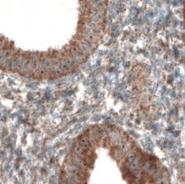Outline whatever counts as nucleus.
I'll return each instance as SVG.
<instances>
[{
    "label": "nucleus",
    "instance_id": "obj_1",
    "mask_svg": "<svg viewBox=\"0 0 185 184\" xmlns=\"http://www.w3.org/2000/svg\"><path fill=\"white\" fill-rule=\"evenodd\" d=\"M60 67L61 71L63 72V74H65V73H69V72L75 71V70L72 68V67H70V66H68V65L65 64L62 61L61 62V63H60V67Z\"/></svg>",
    "mask_w": 185,
    "mask_h": 184
}]
</instances>
